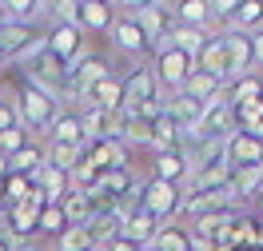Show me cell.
<instances>
[{"label":"cell","instance_id":"11","mask_svg":"<svg viewBox=\"0 0 263 251\" xmlns=\"http://www.w3.org/2000/svg\"><path fill=\"white\" fill-rule=\"evenodd\" d=\"M223 88H228L223 80H215V76H208V72H199V68H192L180 92L187 96V100H196V104H212L215 96H223Z\"/></svg>","mask_w":263,"mask_h":251},{"label":"cell","instance_id":"6","mask_svg":"<svg viewBox=\"0 0 263 251\" xmlns=\"http://www.w3.org/2000/svg\"><path fill=\"white\" fill-rule=\"evenodd\" d=\"M228 167H263V140H255L251 132H231L228 136Z\"/></svg>","mask_w":263,"mask_h":251},{"label":"cell","instance_id":"16","mask_svg":"<svg viewBox=\"0 0 263 251\" xmlns=\"http://www.w3.org/2000/svg\"><path fill=\"white\" fill-rule=\"evenodd\" d=\"M32 40H36V28H28V24H0V52H4V60H16Z\"/></svg>","mask_w":263,"mask_h":251},{"label":"cell","instance_id":"23","mask_svg":"<svg viewBox=\"0 0 263 251\" xmlns=\"http://www.w3.org/2000/svg\"><path fill=\"white\" fill-rule=\"evenodd\" d=\"M44 164H48L52 171H60V176H72V167L80 164V151H76V148H64V144H48Z\"/></svg>","mask_w":263,"mask_h":251},{"label":"cell","instance_id":"3","mask_svg":"<svg viewBox=\"0 0 263 251\" xmlns=\"http://www.w3.org/2000/svg\"><path fill=\"white\" fill-rule=\"evenodd\" d=\"M219 44H223V84L239 80V76H247V72H255V60H251V36H247V32L223 28Z\"/></svg>","mask_w":263,"mask_h":251},{"label":"cell","instance_id":"12","mask_svg":"<svg viewBox=\"0 0 263 251\" xmlns=\"http://www.w3.org/2000/svg\"><path fill=\"white\" fill-rule=\"evenodd\" d=\"M208 28H183V24H172V32H167V48L183 52L187 60H196L199 52H203V44H208Z\"/></svg>","mask_w":263,"mask_h":251},{"label":"cell","instance_id":"9","mask_svg":"<svg viewBox=\"0 0 263 251\" xmlns=\"http://www.w3.org/2000/svg\"><path fill=\"white\" fill-rule=\"evenodd\" d=\"M84 104H96L100 112H120V108H124V80H116L112 72H108L104 80H96L88 88Z\"/></svg>","mask_w":263,"mask_h":251},{"label":"cell","instance_id":"25","mask_svg":"<svg viewBox=\"0 0 263 251\" xmlns=\"http://www.w3.org/2000/svg\"><path fill=\"white\" fill-rule=\"evenodd\" d=\"M152 251H187V231L183 227H160L152 235Z\"/></svg>","mask_w":263,"mask_h":251},{"label":"cell","instance_id":"17","mask_svg":"<svg viewBox=\"0 0 263 251\" xmlns=\"http://www.w3.org/2000/svg\"><path fill=\"white\" fill-rule=\"evenodd\" d=\"M76 24H80V32H104V28H112V4H96V0L76 4Z\"/></svg>","mask_w":263,"mask_h":251},{"label":"cell","instance_id":"28","mask_svg":"<svg viewBox=\"0 0 263 251\" xmlns=\"http://www.w3.org/2000/svg\"><path fill=\"white\" fill-rule=\"evenodd\" d=\"M12 128H20L16 108H12L8 100H0V136H4V132H12Z\"/></svg>","mask_w":263,"mask_h":251},{"label":"cell","instance_id":"21","mask_svg":"<svg viewBox=\"0 0 263 251\" xmlns=\"http://www.w3.org/2000/svg\"><path fill=\"white\" fill-rule=\"evenodd\" d=\"M196 68L208 72V76H215V80H223V44H219V36H208L203 52L196 56Z\"/></svg>","mask_w":263,"mask_h":251},{"label":"cell","instance_id":"19","mask_svg":"<svg viewBox=\"0 0 263 251\" xmlns=\"http://www.w3.org/2000/svg\"><path fill=\"white\" fill-rule=\"evenodd\" d=\"M259 191H263V167H239V171H231V196H235V203L255 200Z\"/></svg>","mask_w":263,"mask_h":251},{"label":"cell","instance_id":"31","mask_svg":"<svg viewBox=\"0 0 263 251\" xmlns=\"http://www.w3.org/2000/svg\"><path fill=\"white\" fill-rule=\"evenodd\" d=\"M0 64H4V52H0Z\"/></svg>","mask_w":263,"mask_h":251},{"label":"cell","instance_id":"24","mask_svg":"<svg viewBox=\"0 0 263 251\" xmlns=\"http://www.w3.org/2000/svg\"><path fill=\"white\" fill-rule=\"evenodd\" d=\"M172 16H176V24H183V28H208V4H203V0H187Z\"/></svg>","mask_w":263,"mask_h":251},{"label":"cell","instance_id":"4","mask_svg":"<svg viewBox=\"0 0 263 251\" xmlns=\"http://www.w3.org/2000/svg\"><path fill=\"white\" fill-rule=\"evenodd\" d=\"M128 16L136 20V28L144 32V40H148V48H167V32H172V12H167L164 4H136V8H128Z\"/></svg>","mask_w":263,"mask_h":251},{"label":"cell","instance_id":"5","mask_svg":"<svg viewBox=\"0 0 263 251\" xmlns=\"http://www.w3.org/2000/svg\"><path fill=\"white\" fill-rule=\"evenodd\" d=\"M192 68H196V60H187L183 52H176V48H160V52H156V64H152V72H156V84H160V92H164V88L180 92Z\"/></svg>","mask_w":263,"mask_h":251},{"label":"cell","instance_id":"10","mask_svg":"<svg viewBox=\"0 0 263 251\" xmlns=\"http://www.w3.org/2000/svg\"><path fill=\"white\" fill-rule=\"evenodd\" d=\"M160 231V223L152 216H144V211H132L124 223H120V243H128V247H144V243H152V235Z\"/></svg>","mask_w":263,"mask_h":251},{"label":"cell","instance_id":"20","mask_svg":"<svg viewBox=\"0 0 263 251\" xmlns=\"http://www.w3.org/2000/svg\"><path fill=\"white\" fill-rule=\"evenodd\" d=\"M156 180H164V184L187 180V160H183L180 151H160L156 156Z\"/></svg>","mask_w":263,"mask_h":251},{"label":"cell","instance_id":"18","mask_svg":"<svg viewBox=\"0 0 263 251\" xmlns=\"http://www.w3.org/2000/svg\"><path fill=\"white\" fill-rule=\"evenodd\" d=\"M255 100H263L259 72H247V76H239V80L228 84V104L231 108H243V104H255Z\"/></svg>","mask_w":263,"mask_h":251},{"label":"cell","instance_id":"14","mask_svg":"<svg viewBox=\"0 0 263 251\" xmlns=\"http://www.w3.org/2000/svg\"><path fill=\"white\" fill-rule=\"evenodd\" d=\"M48 132H52V144H64V148L84 151V132H80V116H76V112H60V116L48 124Z\"/></svg>","mask_w":263,"mask_h":251},{"label":"cell","instance_id":"30","mask_svg":"<svg viewBox=\"0 0 263 251\" xmlns=\"http://www.w3.org/2000/svg\"><path fill=\"white\" fill-rule=\"evenodd\" d=\"M255 207H259V219H263V191L255 196Z\"/></svg>","mask_w":263,"mask_h":251},{"label":"cell","instance_id":"13","mask_svg":"<svg viewBox=\"0 0 263 251\" xmlns=\"http://www.w3.org/2000/svg\"><path fill=\"white\" fill-rule=\"evenodd\" d=\"M112 36H116V48H120V52H132V56L148 52V40H144V32L136 28V20H132L128 12L112 20Z\"/></svg>","mask_w":263,"mask_h":251},{"label":"cell","instance_id":"1","mask_svg":"<svg viewBox=\"0 0 263 251\" xmlns=\"http://www.w3.org/2000/svg\"><path fill=\"white\" fill-rule=\"evenodd\" d=\"M12 108H16V120L24 132H48V124L60 116V100L40 92V88H24Z\"/></svg>","mask_w":263,"mask_h":251},{"label":"cell","instance_id":"2","mask_svg":"<svg viewBox=\"0 0 263 251\" xmlns=\"http://www.w3.org/2000/svg\"><path fill=\"white\" fill-rule=\"evenodd\" d=\"M180 203H183V191H180V184L148 180V184L140 187V211H144V216H152L156 223L172 219L176 211H180Z\"/></svg>","mask_w":263,"mask_h":251},{"label":"cell","instance_id":"7","mask_svg":"<svg viewBox=\"0 0 263 251\" xmlns=\"http://www.w3.org/2000/svg\"><path fill=\"white\" fill-rule=\"evenodd\" d=\"M152 100H164L160 96V84H156V72L152 68H136L128 80H124V108H140V104H152Z\"/></svg>","mask_w":263,"mask_h":251},{"label":"cell","instance_id":"27","mask_svg":"<svg viewBox=\"0 0 263 251\" xmlns=\"http://www.w3.org/2000/svg\"><path fill=\"white\" fill-rule=\"evenodd\" d=\"M56 247L60 251H96V243H92V235L84 231V223H80V227H64L60 239H56Z\"/></svg>","mask_w":263,"mask_h":251},{"label":"cell","instance_id":"32","mask_svg":"<svg viewBox=\"0 0 263 251\" xmlns=\"http://www.w3.org/2000/svg\"><path fill=\"white\" fill-rule=\"evenodd\" d=\"M0 219H4V207H0Z\"/></svg>","mask_w":263,"mask_h":251},{"label":"cell","instance_id":"22","mask_svg":"<svg viewBox=\"0 0 263 251\" xmlns=\"http://www.w3.org/2000/svg\"><path fill=\"white\" fill-rule=\"evenodd\" d=\"M228 28L247 32V36H251V28L259 32V28H263V4H235V12H231V24H228Z\"/></svg>","mask_w":263,"mask_h":251},{"label":"cell","instance_id":"29","mask_svg":"<svg viewBox=\"0 0 263 251\" xmlns=\"http://www.w3.org/2000/svg\"><path fill=\"white\" fill-rule=\"evenodd\" d=\"M251 60H255V68H263V28L251 32Z\"/></svg>","mask_w":263,"mask_h":251},{"label":"cell","instance_id":"8","mask_svg":"<svg viewBox=\"0 0 263 251\" xmlns=\"http://www.w3.org/2000/svg\"><path fill=\"white\" fill-rule=\"evenodd\" d=\"M44 44H48V52L60 60V64H72V60L84 52V32L80 28H68V24H56V28L44 36Z\"/></svg>","mask_w":263,"mask_h":251},{"label":"cell","instance_id":"15","mask_svg":"<svg viewBox=\"0 0 263 251\" xmlns=\"http://www.w3.org/2000/svg\"><path fill=\"white\" fill-rule=\"evenodd\" d=\"M231 184V167H203L196 176H187V191L183 196H208V191H219V187Z\"/></svg>","mask_w":263,"mask_h":251},{"label":"cell","instance_id":"26","mask_svg":"<svg viewBox=\"0 0 263 251\" xmlns=\"http://www.w3.org/2000/svg\"><path fill=\"white\" fill-rule=\"evenodd\" d=\"M68 223H64V211H60V203H44L40 207V216H36V231L44 235H60Z\"/></svg>","mask_w":263,"mask_h":251}]
</instances>
